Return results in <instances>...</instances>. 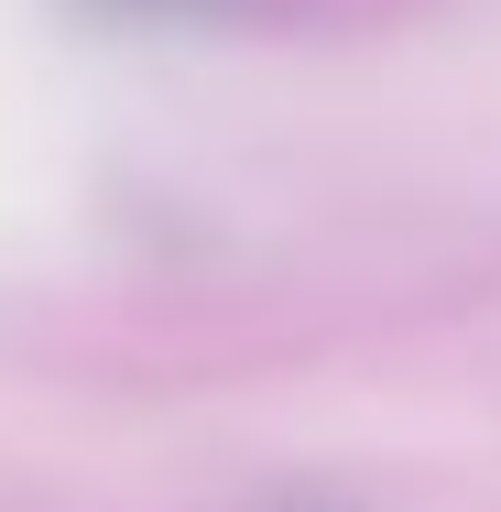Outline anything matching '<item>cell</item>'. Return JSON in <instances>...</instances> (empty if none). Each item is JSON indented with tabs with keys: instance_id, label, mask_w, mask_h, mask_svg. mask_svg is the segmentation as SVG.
<instances>
[{
	"instance_id": "1",
	"label": "cell",
	"mask_w": 501,
	"mask_h": 512,
	"mask_svg": "<svg viewBox=\"0 0 501 512\" xmlns=\"http://www.w3.org/2000/svg\"><path fill=\"white\" fill-rule=\"evenodd\" d=\"M295 512H327V502H295Z\"/></svg>"
}]
</instances>
